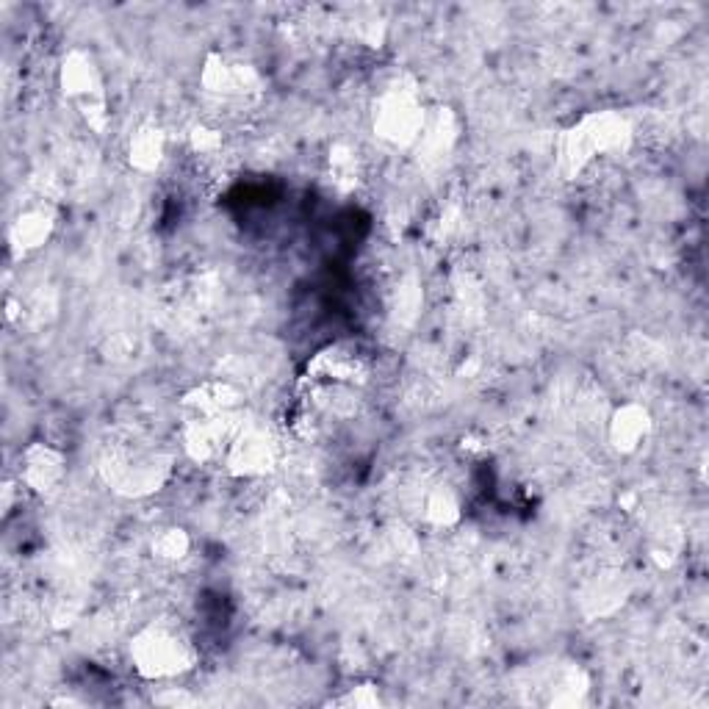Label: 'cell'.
<instances>
[{
  "mask_svg": "<svg viewBox=\"0 0 709 709\" xmlns=\"http://www.w3.org/2000/svg\"><path fill=\"white\" fill-rule=\"evenodd\" d=\"M133 660L136 668L150 679L178 676L194 665V646L178 624L158 621L147 626L142 635L133 640Z\"/></svg>",
  "mask_w": 709,
  "mask_h": 709,
  "instance_id": "obj_1",
  "label": "cell"
},
{
  "mask_svg": "<svg viewBox=\"0 0 709 709\" xmlns=\"http://www.w3.org/2000/svg\"><path fill=\"white\" fill-rule=\"evenodd\" d=\"M377 125L385 139L391 142H410L421 128V109L408 92H394L380 103Z\"/></svg>",
  "mask_w": 709,
  "mask_h": 709,
  "instance_id": "obj_2",
  "label": "cell"
},
{
  "mask_svg": "<svg viewBox=\"0 0 709 709\" xmlns=\"http://www.w3.org/2000/svg\"><path fill=\"white\" fill-rule=\"evenodd\" d=\"M64 89L67 95L81 103L84 114H95L103 109V89L97 70L86 59H73L64 64Z\"/></svg>",
  "mask_w": 709,
  "mask_h": 709,
  "instance_id": "obj_3",
  "label": "cell"
},
{
  "mask_svg": "<svg viewBox=\"0 0 709 709\" xmlns=\"http://www.w3.org/2000/svg\"><path fill=\"white\" fill-rule=\"evenodd\" d=\"M61 477V457L50 449H31L25 457V482L34 491H50Z\"/></svg>",
  "mask_w": 709,
  "mask_h": 709,
  "instance_id": "obj_4",
  "label": "cell"
},
{
  "mask_svg": "<svg viewBox=\"0 0 709 709\" xmlns=\"http://www.w3.org/2000/svg\"><path fill=\"white\" fill-rule=\"evenodd\" d=\"M646 430H649V419H646V413L637 408H626L624 413H618V419H615L613 424L615 444L624 446V449H635L637 441L646 435Z\"/></svg>",
  "mask_w": 709,
  "mask_h": 709,
  "instance_id": "obj_5",
  "label": "cell"
},
{
  "mask_svg": "<svg viewBox=\"0 0 709 709\" xmlns=\"http://www.w3.org/2000/svg\"><path fill=\"white\" fill-rule=\"evenodd\" d=\"M48 230V214H45V211H31V214L20 217V225L14 230V236H17V244H20V247H37L39 241L48 236Z\"/></svg>",
  "mask_w": 709,
  "mask_h": 709,
  "instance_id": "obj_6",
  "label": "cell"
},
{
  "mask_svg": "<svg viewBox=\"0 0 709 709\" xmlns=\"http://www.w3.org/2000/svg\"><path fill=\"white\" fill-rule=\"evenodd\" d=\"M133 156H136V164L153 167L161 156V139L153 131H145V136L133 145Z\"/></svg>",
  "mask_w": 709,
  "mask_h": 709,
  "instance_id": "obj_7",
  "label": "cell"
}]
</instances>
